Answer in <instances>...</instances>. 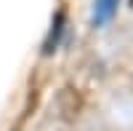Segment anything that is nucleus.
I'll use <instances>...</instances> for the list:
<instances>
[{
  "label": "nucleus",
  "instance_id": "obj_2",
  "mask_svg": "<svg viewBox=\"0 0 133 131\" xmlns=\"http://www.w3.org/2000/svg\"><path fill=\"white\" fill-rule=\"evenodd\" d=\"M61 21H64V16L59 14V16H56V29L51 32V38H48V43H45V51H53V46H56V40H59V35H61Z\"/></svg>",
  "mask_w": 133,
  "mask_h": 131
},
{
  "label": "nucleus",
  "instance_id": "obj_1",
  "mask_svg": "<svg viewBox=\"0 0 133 131\" xmlns=\"http://www.w3.org/2000/svg\"><path fill=\"white\" fill-rule=\"evenodd\" d=\"M120 0H96L93 8V27H104L107 21H112V16L117 14Z\"/></svg>",
  "mask_w": 133,
  "mask_h": 131
}]
</instances>
